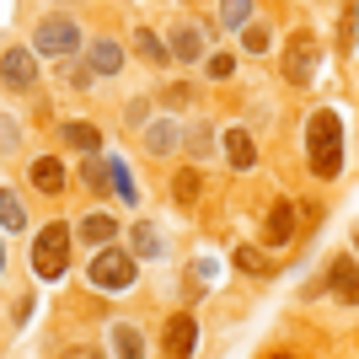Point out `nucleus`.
Returning <instances> with one entry per match:
<instances>
[{
	"instance_id": "obj_1",
	"label": "nucleus",
	"mask_w": 359,
	"mask_h": 359,
	"mask_svg": "<svg viewBox=\"0 0 359 359\" xmlns=\"http://www.w3.org/2000/svg\"><path fill=\"white\" fill-rule=\"evenodd\" d=\"M306 166H311L322 182H332L344 172V123L332 107H316L306 118Z\"/></svg>"
},
{
	"instance_id": "obj_2",
	"label": "nucleus",
	"mask_w": 359,
	"mask_h": 359,
	"mask_svg": "<svg viewBox=\"0 0 359 359\" xmlns=\"http://www.w3.org/2000/svg\"><path fill=\"white\" fill-rule=\"evenodd\" d=\"M70 225L65 220H54V225H43L38 236H32V273L43 279V285H54V279H65V269H70Z\"/></svg>"
},
{
	"instance_id": "obj_3",
	"label": "nucleus",
	"mask_w": 359,
	"mask_h": 359,
	"mask_svg": "<svg viewBox=\"0 0 359 359\" xmlns=\"http://www.w3.org/2000/svg\"><path fill=\"white\" fill-rule=\"evenodd\" d=\"M279 65H285L290 86H311L316 65H322V38H316L311 27H295V32H290V43H285V54H279Z\"/></svg>"
},
{
	"instance_id": "obj_4",
	"label": "nucleus",
	"mask_w": 359,
	"mask_h": 359,
	"mask_svg": "<svg viewBox=\"0 0 359 359\" xmlns=\"http://www.w3.org/2000/svg\"><path fill=\"white\" fill-rule=\"evenodd\" d=\"M91 290H102V295H123V290L135 285V252H123V247H102V252L91 257Z\"/></svg>"
},
{
	"instance_id": "obj_5",
	"label": "nucleus",
	"mask_w": 359,
	"mask_h": 359,
	"mask_svg": "<svg viewBox=\"0 0 359 359\" xmlns=\"http://www.w3.org/2000/svg\"><path fill=\"white\" fill-rule=\"evenodd\" d=\"M32 43H38V54H48V60H70L75 48H81V22H75V16H65V11H54V16H43V22H38V38H32Z\"/></svg>"
},
{
	"instance_id": "obj_6",
	"label": "nucleus",
	"mask_w": 359,
	"mask_h": 359,
	"mask_svg": "<svg viewBox=\"0 0 359 359\" xmlns=\"http://www.w3.org/2000/svg\"><path fill=\"white\" fill-rule=\"evenodd\" d=\"M194 348H198V322H194V311L166 316V327H161V354H166V359H194Z\"/></svg>"
},
{
	"instance_id": "obj_7",
	"label": "nucleus",
	"mask_w": 359,
	"mask_h": 359,
	"mask_svg": "<svg viewBox=\"0 0 359 359\" xmlns=\"http://www.w3.org/2000/svg\"><path fill=\"white\" fill-rule=\"evenodd\" d=\"M263 241H269L273 252H285L290 241H295V204H290V198H279V204L269 210V220H263Z\"/></svg>"
},
{
	"instance_id": "obj_8",
	"label": "nucleus",
	"mask_w": 359,
	"mask_h": 359,
	"mask_svg": "<svg viewBox=\"0 0 359 359\" xmlns=\"http://www.w3.org/2000/svg\"><path fill=\"white\" fill-rule=\"evenodd\" d=\"M220 150H225V161H231V172H252V166H257V145H252L247 129H225Z\"/></svg>"
},
{
	"instance_id": "obj_9",
	"label": "nucleus",
	"mask_w": 359,
	"mask_h": 359,
	"mask_svg": "<svg viewBox=\"0 0 359 359\" xmlns=\"http://www.w3.org/2000/svg\"><path fill=\"white\" fill-rule=\"evenodd\" d=\"M327 285H332V295L344 300V306H359V269H354V257H332V263H327Z\"/></svg>"
},
{
	"instance_id": "obj_10",
	"label": "nucleus",
	"mask_w": 359,
	"mask_h": 359,
	"mask_svg": "<svg viewBox=\"0 0 359 359\" xmlns=\"http://www.w3.org/2000/svg\"><path fill=\"white\" fill-rule=\"evenodd\" d=\"M75 236L86 241L91 252H102V247H113V236H118V220H113V215H102V210H91L86 220L75 225Z\"/></svg>"
},
{
	"instance_id": "obj_11",
	"label": "nucleus",
	"mask_w": 359,
	"mask_h": 359,
	"mask_svg": "<svg viewBox=\"0 0 359 359\" xmlns=\"http://www.w3.org/2000/svg\"><path fill=\"white\" fill-rule=\"evenodd\" d=\"M65 182H70V172H65L60 156H38V161H32V188H38V194L60 198V194H65Z\"/></svg>"
},
{
	"instance_id": "obj_12",
	"label": "nucleus",
	"mask_w": 359,
	"mask_h": 359,
	"mask_svg": "<svg viewBox=\"0 0 359 359\" xmlns=\"http://www.w3.org/2000/svg\"><path fill=\"white\" fill-rule=\"evenodd\" d=\"M177 145H188V129H182V123L156 118V123L145 129V150H150V156H172Z\"/></svg>"
},
{
	"instance_id": "obj_13",
	"label": "nucleus",
	"mask_w": 359,
	"mask_h": 359,
	"mask_svg": "<svg viewBox=\"0 0 359 359\" xmlns=\"http://www.w3.org/2000/svg\"><path fill=\"white\" fill-rule=\"evenodd\" d=\"M172 60L177 65L204 60V32H198L194 22H177V27H172Z\"/></svg>"
},
{
	"instance_id": "obj_14",
	"label": "nucleus",
	"mask_w": 359,
	"mask_h": 359,
	"mask_svg": "<svg viewBox=\"0 0 359 359\" xmlns=\"http://www.w3.org/2000/svg\"><path fill=\"white\" fill-rule=\"evenodd\" d=\"M86 65H91V75H118L123 70V48L113 43V38H97V43H86Z\"/></svg>"
},
{
	"instance_id": "obj_15",
	"label": "nucleus",
	"mask_w": 359,
	"mask_h": 359,
	"mask_svg": "<svg viewBox=\"0 0 359 359\" xmlns=\"http://www.w3.org/2000/svg\"><path fill=\"white\" fill-rule=\"evenodd\" d=\"M0 65H6V70H0V75H6V86H32V81H38V65H32V54H27V48H6V60H0Z\"/></svg>"
},
{
	"instance_id": "obj_16",
	"label": "nucleus",
	"mask_w": 359,
	"mask_h": 359,
	"mask_svg": "<svg viewBox=\"0 0 359 359\" xmlns=\"http://www.w3.org/2000/svg\"><path fill=\"white\" fill-rule=\"evenodd\" d=\"M129 252H135V263H140V257H150V263H156V257H166V241H161V231H156L150 220H140L135 231H129Z\"/></svg>"
},
{
	"instance_id": "obj_17",
	"label": "nucleus",
	"mask_w": 359,
	"mask_h": 359,
	"mask_svg": "<svg viewBox=\"0 0 359 359\" xmlns=\"http://www.w3.org/2000/svg\"><path fill=\"white\" fill-rule=\"evenodd\" d=\"M107 338H113V354H118V359H145V338H140L135 322H113Z\"/></svg>"
},
{
	"instance_id": "obj_18",
	"label": "nucleus",
	"mask_w": 359,
	"mask_h": 359,
	"mask_svg": "<svg viewBox=\"0 0 359 359\" xmlns=\"http://www.w3.org/2000/svg\"><path fill=\"white\" fill-rule=\"evenodd\" d=\"M60 135H65V145H70V150H86V156H102V135H97V123H81V118H75V123H65Z\"/></svg>"
},
{
	"instance_id": "obj_19",
	"label": "nucleus",
	"mask_w": 359,
	"mask_h": 359,
	"mask_svg": "<svg viewBox=\"0 0 359 359\" xmlns=\"http://www.w3.org/2000/svg\"><path fill=\"white\" fill-rule=\"evenodd\" d=\"M231 263H236L241 273H252V279H273V257L263 252V247H236Z\"/></svg>"
},
{
	"instance_id": "obj_20",
	"label": "nucleus",
	"mask_w": 359,
	"mask_h": 359,
	"mask_svg": "<svg viewBox=\"0 0 359 359\" xmlns=\"http://www.w3.org/2000/svg\"><path fill=\"white\" fill-rule=\"evenodd\" d=\"M135 48H140V60H145V65H166V60H172V43H161L150 27H135Z\"/></svg>"
},
{
	"instance_id": "obj_21",
	"label": "nucleus",
	"mask_w": 359,
	"mask_h": 359,
	"mask_svg": "<svg viewBox=\"0 0 359 359\" xmlns=\"http://www.w3.org/2000/svg\"><path fill=\"white\" fill-rule=\"evenodd\" d=\"M354 43H359V6H344L338 11V54H354Z\"/></svg>"
},
{
	"instance_id": "obj_22",
	"label": "nucleus",
	"mask_w": 359,
	"mask_h": 359,
	"mask_svg": "<svg viewBox=\"0 0 359 359\" xmlns=\"http://www.w3.org/2000/svg\"><path fill=\"white\" fill-rule=\"evenodd\" d=\"M0 225H6V231H22V225H27V210H22V198H16V188H0Z\"/></svg>"
},
{
	"instance_id": "obj_23",
	"label": "nucleus",
	"mask_w": 359,
	"mask_h": 359,
	"mask_svg": "<svg viewBox=\"0 0 359 359\" xmlns=\"http://www.w3.org/2000/svg\"><path fill=\"white\" fill-rule=\"evenodd\" d=\"M81 182H86L91 194H107V182H113V166H107L102 156H86V161H81Z\"/></svg>"
},
{
	"instance_id": "obj_24",
	"label": "nucleus",
	"mask_w": 359,
	"mask_h": 359,
	"mask_svg": "<svg viewBox=\"0 0 359 359\" xmlns=\"http://www.w3.org/2000/svg\"><path fill=\"white\" fill-rule=\"evenodd\" d=\"M198 194H204V177H198V166H182L177 177H172V198H177V204H194Z\"/></svg>"
},
{
	"instance_id": "obj_25",
	"label": "nucleus",
	"mask_w": 359,
	"mask_h": 359,
	"mask_svg": "<svg viewBox=\"0 0 359 359\" xmlns=\"http://www.w3.org/2000/svg\"><path fill=\"white\" fill-rule=\"evenodd\" d=\"M220 27H231V32H247V27H252V0H225V6H220Z\"/></svg>"
},
{
	"instance_id": "obj_26",
	"label": "nucleus",
	"mask_w": 359,
	"mask_h": 359,
	"mask_svg": "<svg viewBox=\"0 0 359 359\" xmlns=\"http://www.w3.org/2000/svg\"><path fill=\"white\" fill-rule=\"evenodd\" d=\"M107 166H113V194H118V204H140V194H135V177H129V166H123L118 156H107Z\"/></svg>"
},
{
	"instance_id": "obj_27",
	"label": "nucleus",
	"mask_w": 359,
	"mask_h": 359,
	"mask_svg": "<svg viewBox=\"0 0 359 359\" xmlns=\"http://www.w3.org/2000/svg\"><path fill=\"white\" fill-rule=\"evenodd\" d=\"M210 145H220V135H215L210 123L198 118L194 129H188V150H194V161H198V156H210Z\"/></svg>"
},
{
	"instance_id": "obj_28",
	"label": "nucleus",
	"mask_w": 359,
	"mask_h": 359,
	"mask_svg": "<svg viewBox=\"0 0 359 359\" xmlns=\"http://www.w3.org/2000/svg\"><path fill=\"white\" fill-rule=\"evenodd\" d=\"M241 43H247V54H269V43H273V32H269V27H257V22H252V27L241 32Z\"/></svg>"
},
{
	"instance_id": "obj_29",
	"label": "nucleus",
	"mask_w": 359,
	"mask_h": 359,
	"mask_svg": "<svg viewBox=\"0 0 359 359\" xmlns=\"http://www.w3.org/2000/svg\"><path fill=\"white\" fill-rule=\"evenodd\" d=\"M161 102H166V107H182V102H194V91L177 81V86H166V91H161Z\"/></svg>"
},
{
	"instance_id": "obj_30",
	"label": "nucleus",
	"mask_w": 359,
	"mask_h": 359,
	"mask_svg": "<svg viewBox=\"0 0 359 359\" xmlns=\"http://www.w3.org/2000/svg\"><path fill=\"white\" fill-rule=\"evenodd\" d=\"M0 145H6V156H16V145H22V135H16V118L0 123Z\"/></svg>"
},
{
	"instance_id": "obj_31",
	"label": "nucleus",
	"mask_w": 359,
	"mask_h": 359,
	"mask_svg": "<svg viewBox=\"0 0 359 359\" xmlns=\"http://www.w3.org/2000/svg\"><path fill=\"white\" fill-rule=\"evenodd\" d=\"M231 70H236V60H231V54H210V75H215V81H225Z\"/></svg>"
},
{
	"instance_id": "obj_32",
	"label": "nucleus",
	"mask_w": 359,
	"mask_h": 359,
	"mask_svg": "<svg viewBox=\"0 0 359 359\" xmlns=\"http://www.w3.org/2000/svg\"><path fill=\"white\" fill-rule=\"evenodd\" d=\"M27 316H32V295H22V300H16V306H11V322H16V327H22Z\"/></svg>"
},
{
	"instance_id": "obj_33",
	"label": "nucleus",
	"mask_w": 359,
	"mask_h": 359,
	"mask_svg": "<svg viewBox=\"0 0 359 359\" xmlns=\"http://www.w3.org/2000/svg\"><path fill=\"white\" fill-rule=\"evenodd\" d=\"M145 107L150 102H129V123H135V129H150V123H145Z\"/></svg>"
},
{
	"instance_id": "obj_34",
	"label": "nucleus",
	"mask_w": 359,
	"mask_h": 359,
	"mask_svg": "<svg viewBox=\"0 0 359 359\" xmlns=\"http://www.w3.org/2000/svg\"><path fill=\"white\" fill-rule=\"evenodd\" d=\"M65 359H102V354H97V348H70Z\"/></svg>"
},
{
	"instance_id": "obj_35",
	"label": "nucleus",
	"mask_w": 359,
	"mask_h": 359,
	"mask_svg": "<svg viewBox=\"0 0 359 359\" xmlns=\"http://www.w3.org/2000/svg\"><path fill=\"white\" fill-rule=\"evenodd\" d=\"M269 359H300V354H269Z\"/></svg>"
},
{
	"instance_id": "obj_36",
	"label": "nucleus",
	"mask_w": 359,
	"mask_h": 359,
	"mask_svg": "<svg viewBox=\"0 0 359 359\" xmlns=\"http://www.w3.org/2000/svg\"><path fill=\"white\" fill-rule=\"evenodd\" d=\"M354 247H359V231H354Z\"/></svg>"
}]
</instances>
